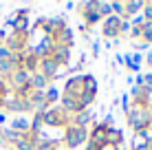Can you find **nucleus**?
Instances as JSON below:
<instances>
[{"mask_svg":"<svg viewBox=\"0 0 152 150\" xmlns=\"http://www.w3.org/2000/svg\"><path fill=\"white\" fill-rule=\"evenodd\" d=\"M33 84L38 86V89H42V86H44V77H42V75H38V77L33 80Z\"/></svg>","mask_w":152,"mask_h":150,"instance_id":"3","label":"nucleus"},{"mask_svg":"<svg viewBox=\"0 0 152 150\" xmlns=\"http://www.w3.org/2000/svg\"><path fill=\"white\" fill-rule=\"evenodd\" d=\"M44 71L46 73H53L55 71V62H44Z\"/></svg>","mask_w":152,"mask_h":150,"instance_id":"2","label":"nucleus"},{"mask_svg":"<svg viewBox=\"0 0 152 150\" xmlns=\"http://www.w3.org/2000/svg\"><path fill=\"white\" fill-rule=\"evenodd\" d=\"M99 9H102V13H110V4H102Z\"/></svg>","mask_w":152,"mask_h":150,"instance_id":"4","label":"nucleus"},{"mask_svg":"<svg viewBox=\"0 0 152 150\" xmlns=\"http://www.w3.org/2000/svg\"><path fill=\"white\" fill-rule=\"evenodd\" d=\"M13 126H15V128H27V126H29V121H27V119H15V121H13Z\"/></svg>","mask_w":152,"mask_h":150,"instance_id":"1","label":"nucleus"}]
</instances>
